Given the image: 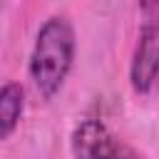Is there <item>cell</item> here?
Listing matches in <instances>:
<instances>
[{"instance_id": "cell-1", "label": "cell", "mask_w": 159, "mask_h": 159, "mask_svg": "<svg viewBox=\"0 0 159 159\" xmlns=\"http://www.w3.org/2000/svg\"><path fill=\"white\" fill-rule=\"evenodd\" d=\"M75 52H77V37L72 22L65 15L47 17L35 35V45L27 62L30 82L42 99H52L62 89L75 65Z\"/></svg>"}, {"instance_id": "cell-2", "label": "cell", "mask_w": 159, "mask_h": 159, "mask_svg": "<svg viewBox=\"0 0 159 159\" xmlns=\"http://www.w3.org/2000/svg\"><path fill=\"white\" fill-rule=\"evenodd\" d=\"M70 149L75 159H147L97 117H84L75 124Z\"/></svg>"}, {"instance_id": "cell-3", "label": "cell", "mask_w": 159, "mask_h": 159, "mask_svg": "<svg viewBox=\"0 0 159 159\" xmlns=\"http://www.w3.org/2000/svg\"><path fill=\"white\" fill-rule=\"evenodd\" d=\"M137 47L129 62V84L137 94H147L159 80V5H144Z\"/></svg>"}, {"instance_id": "cell-4", "label": "cell", "mask_w": 159, "mask_h": 159, "mask_svg": "<svg viewBox=\"0 0 159 159\" xmlns=\"http://www.w3.org/2000/svg\"><path fill=\"white\" fill-rule=\"evenodd\" d=\"M25 112V87L20 82H5L0 87V142L12 137Z\"/></svg>"}]
</instances>
